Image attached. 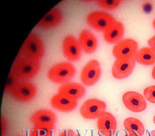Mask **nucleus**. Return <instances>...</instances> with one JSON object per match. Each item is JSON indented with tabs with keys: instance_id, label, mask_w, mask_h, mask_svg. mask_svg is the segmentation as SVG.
I'll list each match as a JSON object with an SVG mask.
<instances>
[{
	"instance_id": "obj_1",
	"label": "nucleus",
	"mask_w": 155,
	"mask_h": 136,
	"mask_svg": "<svg viewBox=\"0 0 155 136\" xmlns=\"http://www.w3.org/2000/svg\"><path fill=\"white\" fill-rule=\"evenodd\" d=\"M39 60L18 54L10 76L16 82H26L37 76L40 70Z\"/></svg>"
},
{
	"instance_id": "obj_2",
	"label": "nucleus",
	"mask_w": 155,
	"mask_h": 136,
	"mask_svg": "<svg viewBox=\"0 0 155 136\" xmlns=\"http://www.w3.org/2000/svg\"><path fill=\"white\" fill-rule=\"evenodd\" d=\"M76 74L75 67L68 62L58 63L50 68L48 71V79L56 84H64L73 79Z\"/></svg>"
},
{
	"instance_id": "obj_3",
	"label": "nucleus",
	"mask_w": 155,
	"mask_h": 136,
	"mask_svg": "<svg viewBox=\"0 0 155 136\" xmlns=\"http://www.w3.org/2000/svg\"><path fill=\"white\" fill-rule=\"evenodd\" d=\"M44 53L43 42L37 34L32 33L25 40L18 54L40 60Z\"/></svg>"
},
{
	"instance_id": "obj_4",
	"label": "nucleus",
	"mask_w": 155,
	"mask_h": 136,
	"mask_svg": "<svg viewBox=\"0 0 155 136\" xmlns=\"http://www.w3.org/2000/svg\"><path fill=\"white\" fill-rule=\"evenodd\" d=\"M8 91L12 97L19 101H31L37 94V89L33 84L27 81L16 82L8 87Z\"/></svg>"
},
{
	"instance_id": "obj_5",
	"label": "nucleus",
	"mask_w": 155,
	"mask_h": 136,
	"mask_svg": "<svg viewBox=\"0 0 155 136\" xmlns=\"http://www.w3.org/2000/svg\"><path fill=\"white\" fill-rule=\"evenodd\" d=\"M107 106L104 102L99 99H88L84 102L80 108V113L87 119H98L105 112Z\"/></svg>"
},
{
	"instance_id": "obj_6",
	"label": "nucleus",
	"mask_w": 155,
	"mask_h": 136,
	"mask_svg": "<svg viewBox=\"0 0 155 136\" xmlns=\"http://www.w3.org/2000/svg\"><path fill=\"white\" fill-rule=\"evenodd\" d=\"M87 20L88 25L92 28L104 32L116 21L111 15L99 11L90 13Z\"/></svg>"
},
{
	"instance_id": "obj_7",
	"label": "nucleus",
	"mask_w": 155,
	"mask_h": 136,
	"mask_svg": "<svg viewBox=\"0 0 155 136\" xmlns=\"http://www.w3.org/2000/svg\"><path fill=\"white\" fill-rule=\"evenodd\" d=\"M101 67L97 60L92 59L83 67L80 74V80L83 84L91 86L94 85L100 78Z\"/></svg>"
},
{
	"instance_id": "obj_8",
	"label": "nucleus",
	"mask_w": 155,
	"mask_h": 136,
	"mask_svg": "<svg viewBox=\"0 0 155 136\" xmlns=\"http://www.w3.org/2000/svg\"><path fill=\"white\" fill-rule=\"evenodd\" d=\"M138 43L131 38L121 40L115 45L113 49V54L116 59H123L135 57L137 51Z\"/></svg>"
},
{
	"instance_id": "obj_9",
	"label": "nucleus",
	"mask_w": 155,
	"mask_h": 136,
	"mask_svg": "<svg viewBox=\"0 0 155 136\" xmlns=\"http://www.w3.org/2000/svg\"><path fill=\"white\" fill-rule=\"evenodd\" d=\"M122 101L126 108L131 112H142L147 107L146 100L142 95L138 92H126L123 95Z\"/></svg>"
},
{
	"instance_id": "obj_10",
	"label": "nucleus",
	"mask_w": 155,
	"mask_h": 136,
	"mask_svg": "<svg viewBox=\"0 0 155 136\" xmlns=\"http://www.w3.org/2000/svg\"><path fill=\"white\" fill-rule=\"evenodd\" d=\"M135 57L129 59H116L112 67V75L117 79H123L129 76L135 68Z\"/></svg>"
},
{
	"instance_id": "obj_11",
	"label": "nucleus",
	"mask_w": 155,
	"mask_h": 136,
	"mask_svg": "<svg viewBox=\"0 0 155 136\" xmlns=\"http://www.w3.org/2000/svg\"><path fill=\"white\" fill-rule=\"evenodd\" d=\"M62 51L65 57L69 61L76 62L80 59L81 49L78 40L72 35H68L62 42Z\"/></svg>"
},
{
	"instance_id": "obj_12",
	"label": "nucleus",
	"mask_w": 155,
	"mask_h": 136,
	"mask_svg": "<svg viewBox=\"0 0 155 136\" xmlns=\"http://www.w3.org/2000/svg\"><path fill=\"white\" fill-rule=\"evenodd\" d=\"M56 120L55 114L48 109L37 111L30 118V121L35 126L48 128L51 130L54 128Z\"/></svg>"
},
{
	"instance_id": "obj_13",
	"label": "nucleus",
	"mask_w": 155,
	"mask_h": 136,
	"mask_svg": "<svg viewBox=\"0 0 155 136\" xmlns=\"http://www.w3.org/2000/svg\"><path fill=\"white\" fill-rule=\"evenodd\" d=\"M97 127L100 133L104 136H114L117 128L115 118L110 112L105 111L98 118Z\"/></svg>"
},
{
	"instance_id": "obj_14",
	"label": "nucleus",
	"mask_w": 155,
	"mask_h": 136,
	"mask_svg": "<svg viewBox=\"0 0 155 136\" xmlns=\"http://www.w3.org/2000/svg\"><path fill=\"white\" fill-rule=\"evenodd\" d=\"M63 14L59 9H51L37 23V27L43 29H51L57 27L61 22Z\"/></svg>"
},
{
	"instance_id": "obj_15",
	"label": "nucleus",
	"mask_w": 155,
	"mask_h": 136,
	"mask_svg": "<svg viewBox=\"0 0 155 136\" xmlns=\"http://www.w3.org/2000/svg\"><path fill=\"white\" fill-rule=\"evenodd\" d=\"M51 104L53 108L58 111L69 112L77 106V100H73L58 93L52 97Z\"/></svg>"
},
{
	"instance_id": "obj_16",
	"label": "nucleus",
	"mask_w": 155,
	"mask_h": 136,
	"mask_svg": "<svg viewBox=\"0 0 155 136\" xmlns=\"http://www.w3.org/2000/svg\"><path fill=\"white\" fill-rule=\"evenodd\" d=\"M78 41L81 50L87 54L94 53L97 47V40L96 37L88 29L81 31Z\"/></svg>"
},
{
	"instance_id": "obj_17",
	"label": "nucleus",
	"mask_w": 155,
	"mask_h": 136,
	"mask_svg": "<svg viewBox=\"0 0 155 136\" xmlns=\"http://www.w3.org/2000/svg\"><path fill=\"white\" fill-rule=\"evenodd\" d=\"M58 93L73 100L82 98L85 93L84 87L77 82H68L59 87Z\"/></svg>"
},
{
	"instance_id": "obj_18",
	"label": "nucleus",
	"mask_w": 155,
	"mask_h": 136,
	"mask_svg": "<svg viewBox=\"0 0 155 136\" xmlns=\"http://www.w3.org/2000/svg\"><path fill=\"white\" fill-rule=\"evenodd\" d=\"M124 33V25L120 22L116 21L104 32V38L108 43H115L121 40Z\"/></svg>"
},
{
	"instance_id": "obj_19",
	"label": "nucleus",
	"mask_w": 155,
	"mask_h": 136,
	"mask_svg": "<svg viewBox=\"0 0 155 136\" xmlns=\"http://www.w3.org/2000/svg\"><path fill=\"white\" fill-rule=\"evenodd\" d=\"M136 62L144 65H151L155 63V51L150 47H144L138 49L136 53Z\"/></svg>"
},
{
	"instance_id": "obj_20",
	"label": "nucleus",
	"mask_w": 155,
	"mask_h": 136,
	"mask_svg": "<svg viewBox=\"0 0 155 136\" xmlns=\"http://www.w3.org/2000/svg\"><path fill=\"white\" fill-rule=\"evenodd\" d=\"M124 126L128 133H134L139 136H142L144 134L145 128L143 124L135 118L128 117L125 119Z\"/></svg>"
},
{
	"instance_id": "obj_21",
	"label": "nucleus",
	"mask_w": 155,
	"mask_h": 136,
	"mask_svg": "<svg viewBox=\"0 0 155 136\" xmlns=\"http://www.w3.org/2000/svg\"><path fill=\"white\" fill-rule=\"evenodd\" d=\"M120 0H99L97 1L98 5L101 8L107 10H114L118 7L121 4Z\"/></svg>"
},
{
	"instance_id": "obj_22",
	"label": "nucleus",
	"mask_w": 155,
	"mask_h": 136,
	"mask_svg": "<svg viewBox=\"0 0 155 136\" xmlns=\"http://www.w3.org/2000/svg\"><path fill=\"white\" fill-rule=\"evenodd\" d=\"M51 130L48 128L34 126L30 131V136H51Z\"/></svg>"
},
{
	"instance_id": "obj_23",
	"label": "nucleus",
	"mask_w": 155,
	"mask_h": 136,
	"mask_svg": "<svg viewBox=\"0 0 155 136\" xmlns=\"http://www.w3.org/2000/svg\"><path fill=\"white\" fill-rule=\"evenodd\" d=\"M143 95L148 101L155 104V85L146 87L144 90Z\"/></svg>"
},
{
	"instance_id": "obj_24",
	"label": "nucleus",
	"mask_w": 155,
	"mask_h": 136,
	"mask_svg": "<svg viewBox=\"0 0 155 136\" xmlns=\"http://www.w3.org/2000/svg\"><path fill=\"white\" fill-rule=\"evenodd\" d=\"M147 43L150 48L155 51V35L148 40Z\"/></svg>"
},
{
	"instance_id": "obj_25",
	"label": "nucleus",
	"mask_w": 155,
	"mask_h": 136,
	"mask_svg": "<svg viewBox=\"0 0 155 136\" xmlns=\"http://www.w3.org/2000/svg\"><path fill=\"white\" fill-rule=\"evenodd\" d=\"M60 136H77V135L73 130H68L62 132Z\"/></svg>"
},
{
	"instance_id": "obj_26",
	"label": "nucleus",
	"mask_w": 155,
	"mask_h": 136,
	"mask_svg": "<svg viewBox=\"0 0 155 136\" xmlns=\"http://www.w3.org/2000/svg\"><path fill=\"white\" fill-rule=\"evenodd\" d=\"M152 76L153 79L155 80V65L153 67L152 72Z\"/></svg>"
},
{
	"instance_id": "obj_27",
	"label": "nucleus",
	"mask_w": 155,
	"mask_h": 136,
	"mask_svg": "<svg viewBox=\"0 0 155 136\" xmlns=\"http://www.w3.org/2000/svg\"><path fill=\"white\" fill-rule=\"evenodd\" d=\"M124 136H139L134 133H128V134H126Z\"/></svg>"
},
{
	"instance_id": "obj_28",
	"label": "nucleus",
	"mask_w": 155,
	"mask_h": 136,
	"mask_svg": "<svg viewBox=\"0 0 155 136\" xmlns=\"http://www.w3.org/2000/svg\"><path fill=\"white\" fill-rule=\"evenodd\" d=\"M149 136H155V130L151 131L149 134Z\"/></svg>"
},
{
	"instance_id": "obj_29",
	"label": "nucleus",
	"mask_w": 155,
	"mask_h": 136,
	"mask_svg": "<svg viewBox=\"0 0 155 136\" xmlns=\"http://www.w3.org/2000/svg\"><path fill=\"white\" fill-rule=\"evenodd\" d=\"M153 27H154L155 29V19L154 20H153Z\"/></svg>"
},
{
	"instance_id": "obj_30",
	"label": "nucleus",
	"mask_w": 155,
	"mask_h": 136,
	"mask_svg": "<svg viewBox=\"0 0 155 136\" xmlns=\"http://www.w3.org/2000/svg\"><path fill=\"white\" fill-rule=\"evenodd\" d=\"M153 123L155 124V116H154V117H153Z\"/></svg>"
}]
</instances>
